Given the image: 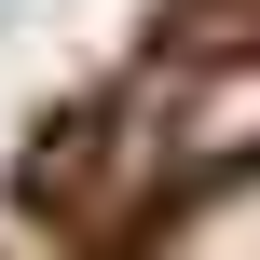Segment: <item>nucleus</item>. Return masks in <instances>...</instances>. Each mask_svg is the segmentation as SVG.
<instances>
[{
	"label": "nucleus",
	"mask_w": 260,
	"mask_h": 260,
	"mask_svg": "<svg viewBox=\"0 0 260 260\" xmlns=\"http://www.w3.org/2000/svg\"><path fill=\"white\" fill-rule=\"evenodd\" d=\"M165 260H260V165H219V178L165 219Z\"/></svg>",
	"instance_id": "nucleus-1"
},
{
	"label": "nucleus",
	"mask_w": 260,
	"mask_h": 260,
	"mask_svg": "<svg viewBox=\"0 0 260 260\" xmlns=\"http://www.w3.org/2000/svg\"><path fill=\"white\" fill-rule=\"evenodd\" d=\"M233 151L260 165V69H219V82L178 110V165H233Z\"/></svg>",
	"instance_id": "nucleus-2"
}]
</instances>
